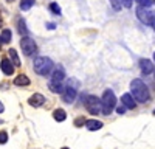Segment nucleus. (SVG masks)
Returning <instances> with one entry per match:
<instances>
[{
    "instance_id": "nucleus-1",
    "label": "nucleus",
    "mask_w": 155,
    "mask_h": 149,
    "mask_svg": "<svg viewBox=\"0 0 155 149\" xmlns=\"http://www.w3.org/2000/svg\"><path fill=\"white\" fill-rule=\"evenodd\" d=\"M130 92H132V96L140 103H146L149 101V89L147 85L141 81V79H134L130 82Z\"/></svg>"
},
{
    "instance_id": "nucleus-2",
    "label": "nucleus",
    "mask_w": 155,
    "mask_h": 149,
    "mask_svg": "<svg viewBox=\"0 0 155 149\" xmlns=\"http://www.w3.org/2000/svg\"><path fill=\"white\" fill-rule=\"evenodd\" d=\"M33 67H34V71L37 74H42L44 76V74H48L53 70V61L50 58H45V56H39V58L34 59Z\"/></svg>"
},
{
    "instance_id": "nucleus-3",
    "label": "nucleus",
    "mask_w": 155,
    "mask_h": 149,
    "mask_svg": "<svg viewBox=\"0 0 155 149\" xmlns=\"http://www.w3.org/2000/svg\"><path fill=\"white\" fill-rule=\"evenodd\" d=\"M101 103H102V114L104 115H109L112 109L115 107L116 104V96L112 90H106L102 93V98H101Z\"/></svg>"
},
{
    "instance_id": "nucleus-4",
    "label": "nucleus",
    "mask_w": 155,
    "mask_h": 149,
    "mask_svg": "<svg viewBox=\"0 0 155 149\" xmlns=\"http://www.w3.org/2000/svg\"><path fill=\"white\" fill-rule=\"evenodd\" d=\"M84 104H85L87 110H88L92 115H96V114H99V112H102V110H101V109H102L101 99H98V98L93 96V95H87V96L84 98Z\"/></svg>"
},
{
    "instance_id": "nucleus-5",
    "label": "nucleus",
    "mask_w": 155,
    "mask_h": 149,
    "mask_svg": "<svg viewBox=\"0 0 155 149\" xmlns=\"http://www.w3.org/2000/svg\"><path fill=\"white\" fill-rule=\"evenodd\" d=\"M20 47H22V51H23L25 56H31L36 51V48H37L36 42L31 39V37H28V36H25V37L20 39Z\"/></svg>"
},
{
    "instance_id": "nucleus-6",
    "label": "nucleus",
    "mask_w": 155,
    "mask_h": 149,
    "mask_svg": "<svg viewBox=\"0 0 155 149\" xmlns=\"http://www.w3.org/2000/svg\"><path fill=\"white\" fill-rule=\"evenodd\" d=\"M137 17L143 22L144 25H152L153 16H152V12L147 8H144V6H138L137 8Z\"/></svg>"
},
{
    "instance_id": "nucleus-7",
    "label": "nucleus",
    "mask_w": 155,
    "mask_h": 149,
    "mask_svg": "<svg viewBox=\"0 0 155 149\" xmlns=\"http://www.w3.org/2000/svg\"><path fill=\"white\" fill-rule=\"evenodd\" d=\"M0 68H2V71L5 74H12L14 73V64H12L9 59H6V58H3L2 62H0Z\"/></svg>"
},
{
    "instance_id": "nucleus-8",
    "label": "nucleus",
    "mask_w": 155,
    "mask_h": 149,
    "mask_svg": "<svg viewBox=\"0 0 155 149\" xmlns=\"http://www.w3.org/2000/svg\"><path fill=\"white\" fill-rule=\"evenodd\" d=\"M64 101L65 103H73L74 101V98H76V90L73 89L71 85H67L65 89H64Z\"/></svg>"
},
{
    "instance_id": "nucleus-9",
    "label": "nucleus",
    "mask_w": 155,
    "mask_h": 149,
    "mask_svg": "<svg viewBox=\"0 0 155 149\" xmlns=\"http://www.w3.org/2000/svg\"><path fill=\"white\" fill-rule=\"evenodd\" d=\"M44 103H45V96L41 95V93H34V95L28 99V104L33 106V107H41Z\"/></svg>"
},
{
    "instance_id": "nucleus-10",
    "label": "nucleus",
    "mask_w": 155,
    "mask_h": 149,
    "mask_svg": "<svg viewBox=\"0 0 155 149\" xmlns=\"http://www.w3.org/2000/svg\"><path fill=\"white\" fill-rule=\"evenodd\" d=\"M121 103H123L127 109H135V106H137L135 98H134L130 93H124V95L121 96Z\"/></svg>"
},
{
    "instance_id": "nucleus-11",
    "label": "nucleus",
    "mask_w": 155,
    "mask_h": 149,
    "mask_svg": "<svg viewBox=\"0 0 155 149\" xmlns=\"http://www.w3.org/2000/svg\"><path fill=\"white\" fill-rule=\"evenodd\" d=\"M140 68L144 74H150L153 71V64L149 61V59H141L140 61Z\"/></svg>"
},
{
    "instance_id": "nucleus-12",
    "label": "nucleus",
    "mask_w": 155,
    "mask_h": 149,
    "mask_svg": "<svg viewBox=\"0 0 155 149\" xmlns=\"http://www.w3.org/2000/svg\"><path fill=\"white\" fill-rule=\"evenodd\" d=\"M64 78H65V71H64L62 67H58L54 71H51V81H58V82H61Z\"/></svg>"
},
{
    "instance_id": "nucleus-13",
    "label": "nucleus",
    "mask_w": 155,
    "mask_h": 149,
    "mask_svg": "<svg viewBox=\"0 0 155 149\" xmlns=\"http://www.w3.org/2000/svg\"><path fill=\"white\" fill-rule=\"evenodd\" d=\"M14 84L19 85V87H27V85H30V78L27 76V74H19V76H16V79H14Z\"/></svg>"
},
{
    "instance_id": "nucleus-14",
    "label": "nucleus",
    "mask_w": 155,
    "mask_h": 149,
    "mask_svg": "<svg viewBox=\"0 0 155 149\" xmlns=\"http://www.w3.org/2000/svg\"><path fill=\"white\" fill-rule=\"evenodd\" d=\"M48 87H50V90L54 92V93H64V85L58 81H50Z\"/></svg>"
},
{
    "instance_id": "nucleus-15",
    "label": "nucleus",
    "mask_w": 155,
    "mask_h": 149,
    "mask_svg": "<svg viewBox=\"0 0 155 149\" xmlns=\"http://www.w3.org/2000/svg\"><path fill=\"white\" fill-rule=\"evenodd\" d=\"M85 126H87L88 131H98V129L102 127V123L101 121H96V120H87Z\"/></svg>"
},
{
    "instance_id": "nucleus-16",
    "label": "nucleus",
    "mask_w": 155,
    "mask_h": 149,
    "mask_svg": "<svg viewBox=\"0 0 155 149\" xmlns=\"http://www.w3.org/2000/svg\"><path fill=\"white\" fill-rule=\"evenodd\" d=\"M53 118H54L56 121H65V118H67L65 110H62V109H56V110L53 112Z\"/></svg>"
},
{
    "instance_id": "nucleus-17",
    "label": "nucleus",
    "mask_w": 155,
    "mask_h": 149,
    "mask_svg": "<svg viewBox=\"0 0 155 149\" xmlns=\"http://www.w3.org/2000/svg\"><path fill=\"white\" fill-rule=\"evenodd\" d=\"M9 56H11V62H12V64H14L16 67H19V65H20V59H19L17 51H16L14 48H11V50H9Z\"/></svg>"
},
{
    "instance_id": "nucleus-18",
    "label": "nucleus",
    "mask_w": 155,
    "mask_h": 149,
    "mask_svg": "<svg viewBox=\"0 0 155 149\" xmlns=\"http://www.w3.org/2000/svg\"><path fill=\"white\" fill-rule=\"evenodd\" d=\"M0 41L3 44H9L11 42V30H3L0 34Z\"/></svg>"
},
{
    "instance_id": "nucleus-19",
    "label": "nucleus",
    "mask_w": 155,
    "mask_h": 149,
    "mask_svg": "<svg viewBox=\"0 0 155 149\" xmlns=\"http://www.w3.org/2000/svg\"><path fill=\"white\" fill-rule=\"evenodd\" d=\"M34 5V0H22L20 2V9L22 11H28Z\"/></svg>"
},
{
    "instance_id": "nucleus-20",
    "label": "nucleus",
    "mask_w": 155,
    "mask_h": 149,
    "mask_svg": "<svg viewBox=\"0 0 155 149\" xmlns=\"http://www.w3.org/2000/svg\"><path fill=\"white\" fill-rule=\"evenodd\" d=\"M19 33H20V34H23V36L28 33L27 25H25V20H19Z\"/></svg>"
},
{
    "instance_id": "nucleus-21",
    "label": "nucleus",
    "mask_w": 155,
    "mask_h": 149,
    "mask_svg": "<svg viewBox=\"0 0 155 149\" xmlns=\"http://www.w3.org/2000/svg\"><path fill=\"white\" fill-rule=\"evenodd\" d=\"M50 9H51V12H54V14H58V16L61 14V6L58 3H54V2L50 3Z\"/></svg>"
},
{
    "instance_id": "nucleus-22",
    "label": "nucleus",
    "mask_w": 155,
    "mask_h": 149,
    "mask_svg": "<svg viewBox=\"0 0 155 149\" xmlns=\"http://www.w3.org/2000/svg\"><path fill=\"white\" fill-rule=\"evenodd\" d=\"M123 0H110V3H112V6H113V9H116V11H120L121 9V3Z\"/></svg>"
},
{
    "instance_id": "nucleus-23",
    "label": "nucleus",
    "mask_w": 155,
    "mask_h": 149,
    "mask_svg": "<svg viewBox=\"0 0 155 149\" xmlns=\"http://www.w3.org/2000/svg\"><path fill=\"white\" fill-rule=\"evenodd\" d=\"M140 3V6H144V8H149L152 5V0H137Z\"/></svg>"
},
{
    "instance_id": "nucleus-24",
    "label": "nucleus",
    "mask_w": 155,
    "mask_h": 149,
    "mask_svg": "<svg viewBox=\"0 0 155 149\" xmlns=\"http://www.w3.org/2000/svg\"><path fill=\"white\" fill-rule=\"evenodd\" d=\"M6 141H8V134L2 131L0 132V144H5Z\"/></svg>"
},
{
    "instance_id": "nucleus-25",
    "label": "nucleus",
    "mask_w": 155,
    "mask_h": 149,
    "mask_svg": "<svg viewBox=\"0 0 155 149\" xmlns=\"http://www.w3.org/2000/svg\"><path fill=\"white\" fill-rule=\"evenodd\" d=\"M84 123H87V120H85V118H82V117H79V118L76 120V123H74V124H76V126H82Z\"/></svg>"
},
{
    "instance_id": "nucleus-26",
    "label": "nucleus",
    "mask_w": 155,
    "mask_h": 149,
    "mask_svg": "<svg viewBox=\"0 0 155 149\" xmlns=\"http://www.w3.org/2000/svg\"><path fill=\"white\" fill-rule=\"evenodd\" d=\"M123 5H124L126 8H130V6H132V0H123Z\"/></svg>"
},
{
    "instance_id": "nucleus-27",
    "label": "nucleus",
    "mask_w": 155,
    "mask_h": 149,
    "mask_svg": "<svg viewBox=\"0 0 155 149\" xmlns=\"http://www.w3.org/2000/svg\"><path fill=\"white\" fill-rule=\"evenodd\" d=\"M116 112H118V114H120V115H121V114H124V112H126V109H124V107H121V106H120V107H118V109H116Z\"/></svg>"
},
{
    "instance_id": "nucleus-28",
    "label": "nucleus",
    "mask_w": 155,
    "mask_h": 149,
    "mask_svg": "<svg viewBox=\"0 0 155 149\" xmlns=\"http://www.w3.org/2000/svg\"><path fill=\"white\" fill-rule=\"evenodd\" d=\"M47 28H48V30H54V28H56V25H54V23H48V25H47Z\"/></svg>"
},
{
    "instance_id": "nucleus-29",
    "label": "nucleus",
    "mask_w": 155,
    "mask_h": 149,
    "mask_svg": "<svg viewBox=\"0 0 155 149\" xmlns=\"http://www.w3.org/2000/svg\"><path fill=\"white\" fill-rule=\"evenodd\" d=\"M3 110H5V106L2 104V101H0V114H2V112H3Z\"/></svg>"
},
{
    "instance_id": "nucleus-30",
    "label": "nucleus",
    "mask_w": 155,
    "mask_h": 149,
    "mask_svg": "<svg viewBox=\"0 0 155 149\" xmlns=\"http://www.w3.org/2000/svg\"><path fill=\"white\" fill-rule=\"evenodd\" d=\"M152 27H153V30H155V16H153V19H152Z\"/></svg>"
},
{
    "instance_id": "nucleus-31",
    "label": "nucleus",
    "mask_w": 155,
    "mask_h": 149,
    "mask_svg": "<svg viewBox=\"0 0 155 149\" xmlns=\"http://www.w3.org/2000/svg\"><path fill=\"white\" fill-rule=\"evenodd\" d=\"M2 25H3V20H2V16H0V28H2Z\"/></svg>"
},
{
    "instance_id": "nucleus-32",
    "label": "nucleus",
    "mask_w": 155,
    "mask_h": 149,
    "mask_svg": "<svg viewBox=\"0 0 155 149\" xmlns=\"http://www.w3.org/2000/svg\"><path fill=\"white\" fill-rule=\"evenodd\" d=\"M2 44H3V42H2V41H0V50H2Z\"/></svg>"
},
{
    "instance_id": "nucleus-33",
    "label": "nucleus",
    "mask_w": 155,
    "mask_h": 149,
    "mask_svg": "<svg viewBox=\"0 0 155 149\" xmlns=\"http://www.w3.org/2000/svg\"><path fill=\"white\" fill-rule=\"evenodd\" d=\"M6 2H14V0H6Z\"/></svg>"
},
{
    "instance_id": "nucleus-34",
    "label": "nucleus",
    "mask_w": 155,
    "mask_h": 149,
    "mask_svg": "<svg viewBox=\"0 0 155 149\" xmlns=\"http://www.w3.org/2000/svg\"><path fill=\"white\" fill-rule=\"evenodd\" d=\"M62 149H68V147H62Z\"/></svg>"
},
{
    "instance_id": "nucleus-35",
    "label": "nucleus",
    "mask_w": 155,
    "mask_h": 149,
    "mask_svg": "<svg viewBox=\"0 0 155 149\" xmlns=\"http://www.w3.org/2000/svg\"><path fill=\"white\" fill-rule=\"evenodd\" d=\"M153 59H155V53H153Z\"/></svg>"
},
{
    "instance_id": "nucleus-36",
    "label": "nucleus",
    "mask_w": 155,
    "mask_h": 149,
    "mask_svg": "<svg viewBox=\"0 0 155 149\" xmlns=\"http://www.w3.org/2000/svg\"><path fill=\"white\" fill-rule=\"evenodd\" d=\"M153 115H155V110H153Z\"/></svg>"
},
{
    "instance_id": "nucleus-37",
    "label": "nucleus",
    "mask_w": 155,
    "mask_h": 149,
    "mask_svg": "<svg viewBox=\"0 0 155 149\" xmlns=\"http://www.w3.org/2000/svg\"><path fill=\"white\" fill-rule=\"evenodd\" d=\"M153 3H155V0H153Z\"/></svg>"
}]
</instances>
